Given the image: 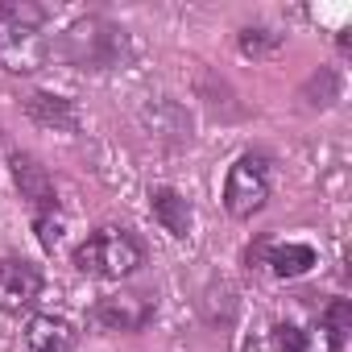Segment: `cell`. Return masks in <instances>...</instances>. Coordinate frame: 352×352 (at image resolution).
Returning <instances> with one entry per match:
<instances>
[{
  "mask_svg": "<svg viewBox=\"0 0 352 352\" xmlns=\"http://www.w3.org/2000/svg\"><path fill=\"white\" fill-rule=\"evenodd\" d=\"M270 199V162L261 153H241L224 179V208L232 220H253Z\"/></svg>",
  "mask_w": 352,
  "mask_h": 352,
  "instance_id": "5",
  "label": "cell"
},
{
  "mask_svg": "<svg viewBox=\"0 0 352 352\" xmlns=\"http://www.w3.org/2000/svg\"><path fill=\"white\" fill-rule=\"evenodd\" d=\"M13 183H17V195L30 208V220L38 228L42 249H54L58 236H63V208H58L54 179L46 174V166L34 153H13Z\"/></svg>",
  "mask_w": 352,
  "mask_h": 352,
  "instance_id": "3",
  "label": "cell"
},
{
  "mask_svg": "<svg viewBox=\"0 0 352 352\" xmlns=\"http://www.w3.org/2000/svg\"><path fill=\"white\" fill-rule=\"evenodd\" d=\"M58 58L79 71H116L129 63V38L116 21L91 13L67 25V34L58 38Z\"/></svg>",
  "mask_w": 352,
  "mask_h": 352,
  "instance_id": "2",
  "label": "cell"
},
{
  "mask_svg": "<svg viewBox=\"0 0 352 352\" xmlns=\"http://www.w3.org/2000/svg\"><path fill=\"white\" fill-rule=\"evenodd\" d=\"M5 153H9V145H5V133H0V166H5Z\"/></svg>",
  "mask_w": 352,
  "mask_h": 352,
  "instance_id": "15",
  "label": "cell"
},
{
  "mask_svg": "<svg viewBox=\"0 0 352 352\" xmlns=\"http://www.w3.org/2000/svg\"><path fill=\"white\" fill-rule=\"evenodd\" d=\"M79 336L58 315H34L21 331V352H75Z\"/></svg>",
  "mask_w": 352,
  "mask_h": 352,
  "instance_id": "8",
  "label": "cell"
},
{
  "mask_svg": "<svg viewBox=\"0 0 352 352\" xmlns=\"http://www.w3.org/2000/svg\"><path fill=\"white\" fill-rule=\"evenodd\" d=\"M274 352H311L307 331L294 327V323H278L274 327Z\"/></svg>",
  "mask_w": 352,
  "mask_h": 352,
  "instance_id": "14",
  "label": "cell"
},
{
  "mask_svg": "<svg viewBox=\"0 0 352 352\" xmlns=\"http://www.w3.org/2000/svg\"><path fill=\"white\" fill-rule=\"evenodd\" d=\"M145 265V249L124 228H100L75 249V270L87 278H129Z\"/></svg>",
  "mask_w": 352,
  "mask_h": 352,
  "instance_id": "4",
  "label": "cell"
},
{
  "mask_svg": "<svg viewBox=\"0 0 352 352\" xmlns=\"http://www.w3.org/2000/svg\"><path fill=\"white\" fill-rule=\"evenodd\" d=\"M25 112H30V120L42 124V129H58V133H75V129H79V112H75V104L63 100V96L34 91V96L25 100Z\"/></svg>",
  "mask_w": 352,
  "mask_h": 352,
  "instance_id": "10",
  "label": "cell"
},
{
  "mask_svg": "<svg viewBox=\"0 0 352 352\" xmlns=\"http://www.w3.org/2000/svg\"><path fill=\"white\" fill-rule=\"evenodd\" d=\"M149 212H153V220L170 232V236H191V228H195V212H191V204L174 191V187H153L149 191Z\"/></svg>",
  "mask_w": 352,
  "mask_h": 352,
  "instance_id": "9",
  "label": "cell"
},
{
  "mask_svg": "<svg viewBox=\"0 0 352 352\" xmlns=\"http://www.w3.org/2000/svg\"><path fill=\"white\" fill-rule=\"evenodd\" d=\"M278 278H302L315 265V249L302 241H286V245H270V261H265Z\"/></svg>",
  "mask_w": 352,
  "mask_h": 352,
  "instance_id": "11",
  "label": "cell"
},
{
  "mask_svg": "<svg viewBox=\"0 0 352 352\" xmlns=\"http://www.w3.org/2000/svg\"><path fill=\"white\" fill-rule=\"evenodd\" d=\"M323 327H327L331 352H344V340H348V331H352V302H348V298H331L327 311H323Z\"/></svg>",
  "mask_w": 352,
  "mask_h": 352,
  "instance_id": "12",
  "label": "cell"
},
{
  "mask_svg": "<svg viewBox=\"0 0 352 352\" xmlns=\"http://www.w3.org/2000/svg\"><path fill=\"white\" fill-rule=\"evenodd\" d=\"M50 21L46 5L9 0L0 5V67L9 75H34L50 58V38L42 34Z\"/></svg>",
  "mask_w": 352,
  "mask_h": 352,
  "instance_id": "1",
  "label": "cell"
},
{
  "mask_svg": "<svg viewBox=\"0 0 352 352\" xmlns=\"http://www.w3.org/2000/svg\"><path fill=\"white\" fill-rule=\"evenodd\" d=\"M278 46H282V34H270V30H245L241 34V50L253 54V58H261V54H270Z\"/></svg>",
  "mask_w": 352,
  "mask_h": 352,
  "instance_id": "13",
  "label": "cell"
},
{
  "mask_svg": "<svg viewBox=\"0 0 352 352\" xmlns=\"http://www.w3.org/2000/svg\"><path fill=\"white\" fill-rule=\"evenodd\" d=\"M157 311V298L145 290H120V294H104L96 302V323L108 331H141Z\"/></svg>",
  "mask_w": 352,
  "mask_h": 352,
  "instance_id": "6",
  "label": "cell"
},
{
  "mask_svg": "<svg viewBox=\"0 0 352 352\" xmlns=\"http://www.w3.org/2000/svg\"><path fill=\"white\" fill-rule=\"evenodd\" d=\"M38 294H42L38 265L17 261V257L0 261V311H5V315H21V311H30L38 302Z\"/></svg>",
  "mask_w": 352,
  "mask_h": 352,
  "instance_id": "7",
  "label": "cell"
}]
</instances>
